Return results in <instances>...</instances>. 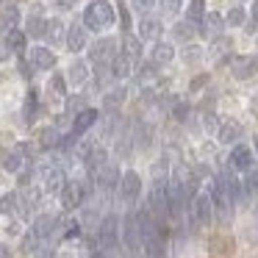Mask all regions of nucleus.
<instances>
[{"label": "nucleus", "instance_id": "nucleus-1", "mask_svg": "<svg viewBox=\"0 0 258 258\" xmlns=\"http://www.w3.org/2000/svg\"><path fill=\"white\" fill-rule=\"evenodd\" d=\"M119 239H122V252H125V258H147L136 211H128V214H125L122 225H119Z\"/></svg>", "mask_w": 258, "mask_h": 258}, {"label": "nucleus", "instance_id": "nucleus-2", "mask_svg": "<svg viewBox=\"0 0 258 258\" xmlns=\"http://www.w3.org/2000/svg\"><path fill=\"white\" fill-rule=\"evenodd\" d=\"M114 20H117V12L106 0H92L84 12V25L89 31H106L114 25Z\"/></svg>", "mask_w": 258, "mask_h": 258}, {"label": "nucleus", "instance_id": "nucleus-3", "mask_svg": "<svg viewBox=\"0 0 258 258\" xmlns=\"http://www.w3.org/2000/svg\"><path fill=\"white\" fill-rule=\"evenodd\" d=\"M208 195H211V203H214V214H217L219 219H228V217H230V211H233L236 206H233V197H230L228 186H225L222 172H217V175H214Z\"/></svg>", "mask_w": 258, "mask_h": 258}, {"label": "nucleus", "instance_id": "nucleus-4", "mask_svg": "<svg viewBox=\"0 0 258 258\" xmlns=\"http://www.w3.org/2000/svg\"><path fill=\"white\" fill-rule=\"evenodd\" d=\"M56 225H58V217H53V214H42V217H36V222L31 225L28 239H25V247H28V250H36L39 244H45V241L53 236Z\"/></svg>", "mask_w": 258, "mask_h": 258}, {"label": "nucleus", "instance_id": "nucleus-5", "mask_svg": "<svg viewBox=\"0 0 258 258\" xmlns=\"http://www.w3.org/2000/svg\"><path fill=\"white\" fill-rule=\"evenodd\" d=\"M186 217H189L191 228H203V225L211 222V217H214L211 195H208V191H197V197H195V203H191V208L186 211Z\"/></svg>", "mask_w": 258, "mask_h": 258}, {"label": "nucleus", "instance_id": "nucleus-6", "mask_svg": "<svg viewBox=\"0 0 258 258\" xmlns=\"http://www.w3.org/2000/svg\"><path fill=\"white\" fill-rule=\"evenodd\" d=\"M86 197H89V183H86V180H67V183L61 186V206L67 208V211L84 206Z\"/></svg>", "mask_w": 258, "mask_h": 258}, {"label": "nucleus", "instance_id": "nucleus-7", "mask_svg": "<svg viewBox=\"0 0 258 258\" xmlns=\"http://www.w3.org/2000/svg\"><path fill=\"white\" fill-rule=\"evenodd\" d=\"M117 191H119V200H122L125 206H134V203L139 200V195H142V178H139V172L128 169V172L119 178Z\"/></svg>", "mask_w": 258, "mask_h": 258}, {"label": "nucleus", "instance_id": "nucleus-8", "mask_svg": "<svg viewBox=\"0 0 258 258\" xmlns=\"http://www.w3.org/2000/svg\"><path fill=\"white\" fill-rule=\"evenodd\" d=\"M117 39L114 36H103V39H97L95 45L89 47V58L92 64H108L114 56H117Z\"/></svg>", "mask_w": 258, "mask_h": 258}, {"label": "nucleus", "instance_id": "nucleus-9", "mask_svg": "<svg viewBox=\"0 0 258 258\" xmlns=\"http://www.w3.org/2000/svg\"><path fill=\"white\" fill-rule=\"evenodd\" d=\"M228 164H230V167H233L239 175H244V172H250V169L255 167V156H252V150H250L247 145H236L233 150H230Z\"/></svg>", "mask_w": 258, "mask_h": 258}, {"label": "nucleus", "instance_id": "nucleus-10", "mask_svg": "<svg viewBox=\"0 0 258 258\" xmlns=\"http://www.w3.org/2000/svg\"><path fill=\"white\" fill-rule=\"evenodd\" d=\"M86 45H89V28L84 23H73L67 31V47L73 53H81Z\"/></svg>", "mask_w": 258, "mask_h": 258}, {"label": "nucleus", "instance_id": "nucleus-11", "mask_svg": "<svg viewBox=\"0 0 258 258\" xmlns=\"http://www.w3.org/2000/svg\"><path fill=\"white\" fill-rule=\"evenodd\" d=\"M161 36V20L153 14H142L139 20V39L142 42H156Z\"/></svg>", "mask_w": 258, "mask_h": 258}, {"label": "nucleus", "instance_id": "nucleus-12", "mask_svg": "<svg viewBox=\"0 0 258 258\" xmlns=\"http://www.w3.org/2000/svg\"><path fill=\"white\" fill-rule=\"evenodd\" d=\"M175 58V47L169 45V42H156L153 45V50H150V64L153 67H167L169 61Z\"/></svg>", "mask_w": 258, "mask_h": 258}, {"label": "nucleus", "instance_id": "nucleus-13", "mask_svg": "<svg viewBox=\"0 0 258 258\" xmlns=\"http://www.w3.org/2000/svg\"><path fill=\"white\" fill-rule=\"evenodd\" d=\"M134 67H136L134 58H128L125 53H117V56L111 58V75H114V81L131 78V75H134Z\"/></svg>", "mask_w": 258, "mask_h": 258}, {"label": "nucleus", "instance_id": "nucleus-14", "mask_svg": "<svg viewBox=\"0 0 258 258\" xmlns=\"http://www.w3.org/2000/svg\"><path fill=\"white\" fill-rule=\"evenodd\" d=\"M97 117H100L97 108H84V111H78V114H75V119H73V136H84L86 131L97 122Z\"/></svg>", "mask_w": 258, "mask_h": 258}, {"label": "nucleus", "instance_id": "nucleus-15", "mask_svg": "<svg viewBox=\"0 0 258 258\" xmlns=\"http://www.w3.org/2000/svg\"><path fill=\"white\" fill-rule=\"evenodd\" d=\"M230 70H233V75H236V78H241V81L252 78V75L258 73V58L255 56H236Z\"/></svg>", "mask_w": 258, "mask_h": 258}, {"label": "nucleus", "instance_id": "nucleus-16", "mask_svg": "<svg viewBox=\"0 0 258 258\" xmlns=\"http://www.w3.org/2000/svg\"><path fill=\"white\" fill-rule=\"evenodd\" d=\"M28 58H31V64H34V70H53L56 67V56H53V50H47V47H31Z\"/></svg>", "mask_w": 258, "mask_h": 258}, {"label": "nucleus", "instance_id": "nucleus-17", "mask_svg": "<svg viewBox=\"0 0 258 258\" xmlns=\"http://www.w3.org/2000/svg\"><path fill=\"white\" fill-rule=\"evenodd\" d=\"M222 28H225V20L219 17L217 12L206 14V17H203V23H200V34L206 36V39H214V36H219V34H222Z\"/></svg>", "mask_w": 258, "mask_h": 258}, {"label": "nucleus", "instance_id": "nucleus-18", "mask_svg": "<svg viewBox=\"0 0 258 258\" xmlns=\"http://www.w3.org/2000/svg\"><path fill=\"white\" fill-rule=\"evenodd\" d=\"M67 81L73 86H84L89 81V64L86 61H73L70 64V73H67Z\"/></svg>", "mask_w": 258, "mask_h": 258}, {"label": "nucleus", "instance_id": "nucleus-19", "mask_svg": "<svg viewBox=\"0 0 258 258\" xmlns=\"http://www.w3.org/2000/svg\"><path fill=\"white\" fill-rule=\"evenodd\" d=\"M203 17H206V0H191L189 6H186V23L200 28Z\"/></svg>", "mask_w": 258, "mask_h": 258}, {"label": "nucleus", "instance_id": "nucleus-20", "mask_svg": "<svg viewBox=\"0 0 258 258\" xmlns=\"http://www.w3.org/2000/svg\"><path fill=\"white\" fill-rule=\"evenodd\" d=\"M125 97H128V89H125V86H114V89L106 92V97H103V106H106L108 111H117V106H122Z\"/></svg>", "mask_w": 258, "mask_h": 258}, {"label": "nucleus", "instance_id": "nucleus-21", "mask_svg": "<svg viewBox=\"0 0 258 258\" xmlns=\"http://www.w3.org/2000/svg\"><path fill=\"white\" fill-rule=\"evenodd\" d=\"M25 31H28V36H34V39H42V36L47 34V20L39 17V14H31L28 23H25Z\"/></svg>", "mask_w": 258, "mask_h": 258}, {"label": "nucleus", "instance_id": "nucleus-22", "mask_svg": "<svg viewBox=\"0 0 258 258\" xmlns=\"http://www.w3.org/2000/svg\"><path fill=\"white\" fill-rule=\"evenodd\" d=\"M119 53H125L128 58L139 61V56H142V39H139V36L125 34V36H122V50H119Z\"/></svg>", "mask_w": 258, "mask_h": 258}, {"label": "nucleus", "instance_id": "nucleus-23", "mask_svg": "<svg viewBox=\"0 0 258 258\" xmlns=\"http://www.w3.org/2000/svg\"><path fill=\"white\" fill-rule=\"evenodd\" d=\"M47 95H50V97H58V100H64V97H67V86H64V75H53V78L47 81Z\"/></svg>", "mask_w": 258, "mask_h": 258}, {"label": "nucleus", "instance_id": "nucleus-24", "mask_svg": "<svg viewBox=\"0 0 258 258\" xmlns=\"http://www.w3.org/2000/svg\"><path fill=\"white\" fill-rule=\"evenodd\" d=\"M47 39L50 42H67V34H64V25L61 20H47Z\"/></svg>", "mask_w": 258, "mask_h": 258}, {"label": "nucleus", "instance_id": "nucleus-25", "mask_svg": "<svg viewBox=\"0 0 258 258\" xmlns=\"http://www.w3.org/2000/svg\"><path fill=\"white\" fill-rule=\"evenodd\" d=\"M6 42H9V47H12V53H23L25 50V34L17 31V28H12L6 34Z\"/></svg>", "mask_w": 258, "mask_h": 258}, {"label": "nucleus", "instance_id": "nucleus-26", "mask_svg": "<svg viewBox=\"0 0 258 258\" xmlns=\"http://www.w3.org/2000/svg\"><path fill=\"white\" fill-rule=\"evenodd\" d=\"M17 20H20L17 9H6V12L0 14V34H9V31L17 25Z\"/></svg>", "mask_w": 258, "mask_h": 258}, {"label": "nucleus", "instance_id": "nucleus-27", "mask_svg": "<svg viewBox=\"0 0 258 258\" xmlns=\"http://www.w3.org/2000/svg\"><path fill=\"white\" fill-rule=\"evenodd\" d=\"M239 136H241V128H239L236 122H225V125H222V131H219V139H222L225 145H233V142L239 139Z\"/></svg>", "mask_w": 258, "mask_h": 258}, {"label": "nucleus", "instance_id": "nucleus-28", "mask_svg": "<svg viewBox=\"0 0 258 258\" xmlns=\"http://www.w3.org/2000/svg\"><path fill=\"white\" fill-rule=\"evenodd\" d=\"M45 178H47V189H50V191H53V189H61V186L67 183V180H64V172H61L58 167H50Z\"/></svg>", "mask_w": 258, "mask_h": 258}, {"label": "nucleus", "instance_id": "nucleus-29", "mask_svg": "<svg viewBox=\"0 0 258 258\" xmlns=\"http://www.w3.org/2000/svg\"><path fill=\"white\" fill-rule=\"evenodd\" d=\"M183 6V0H158V9H161V17H175Z\"/></svg>", "mask_w": 258, "mask_h": 258}, {"label": "nucleus", "instance_id": "nucleus-30", "mask_svg": "<svg viewBox=\"0 0 258 258\" xmlns=\"http://www.w3.org/2000/svg\"><path fill=\"white\" fill-rule=\"evenodd\" d=\"M191 34H195V25H189V23H180L172 28V36L178 42H191Z\"/></svg>", "mask_w": 258, "mask_h": 258}, {"label": "nucleus", "instance_id": "nucleus-31", "mask_svg": "<svg viewBox=\"0 0 258 258\" xmlns=\"http://www.w3.org/2000/svg\"><path fill=\"white\" fill-rule=\"evenodd\" d=\"M34 117H36V92H28V97H25V119L34 122Z\"/></svg>", "mask_w": 258, "mask_h": 258}, {"label": "nucleus", "instance_id": "nucleus-32", "mask_svg": "<svg viewBox=\"0 0 258 258\" xmlns=\"http://www.w3.org/2000/svg\"><path fill=\"white\" fill-rule=\"evenodd\" d=\"M3 167H6L9 172H17V169L23 167V156H20V153H9L6 161H3Z\"/></svg>", "mask_w": 258, "mask_h": 258}, {"label": "nucleus", "instance_id": "nucleus-33", "mask_svg": "<svg viewBox=\"0 0 258 258\" xmlns=\"http://www.w3.org/2000/svg\"><path fill=\"white\" fill-rule=\"evenodd\" d=\"M58 142H61V136H58L56 128H47L45 134H42V145H45V147H56Z\"/></svg>", "mask_w": 258, "mask_h": 258}, {"label": "nucleus", "instance_id": "nucleus-34", "mask_svg": "<svg viewBox=\"0 0 258 258\" xmlns=\"http://www.w3.org/2000/svg\"><path fill=\"white\" fill-rule=\"evenodd\" d=\"M228 25H244V9H230V14H228V20H225Z\"/></svg>", "mask_w": 258, "mask_h": 258}, {"label": "nucleus", "instance_id": "nucleus-35", "mask_svg": "<svg viewBox=\"0 0 258 258\" xmlns=\"http://www.w3.org/2000/svg\"><path fill=\"white\" fill-rule=\"evenodd\" d=\"M156 3H158V0H134V9L139 14H150V9L156 6Z\"/></svg>", "mask_w": 258, "mask_h": 258}, {"label": "nucleus", "instance_id": "nucleus-36", "mask_svg": "<svg viewBox=\"0 0 258 258\" xmlns=\"http://www.w3.org/2000/svg\"><path fill=\"white\" fill-rule=\"evenodd\" d=\"M17 206V195H6V200H0V211H14Z\"/></svg>", "mask_w": 258, "mask_h": 258}, {"label": "nucleus", "instance_id": "nucleus-37", "mask_svg": "<svg viewBox=\"0 0 258 258\" xmlns=\"http://www.w3.org/2000/svg\"><path fill=\"white\" fill-rule=\"evenodd\" d=\"M119 20H122V31L128 34L131 31V14H128V9H125V3L119 6Z\"/></svg>", "mask_w": 258, "mask_h": 258}, {"label": "nucleus", "instance_id": "nucleus-38", "mask_svg": "<svg viewBox=\"0 0 258 258\" xmlns=\"http://www.w3.org/2000/svg\"><path fill=\"white\" fill-rule=\"evenodd\" d=\"M67 106H70V111H75V114H78V111H84V108H81V106H84V97H70V100H67Z\"/></svg>", "mask_w": 258, "mask_h": 258}, {"label": "nucleus", "instance_id": "nucleus-39", "mask_svg": "<svg viewBox=\"0 0 258 258\" xmlns=\"http://www.w3.org/2000/svg\"><path fill=\"white\" fill-rule=\"evenodd\" d=\"M9 56H12V47H9V42L3 39V42H0V64L9 61Z\"/></svg>", "mask_w": 258, "mask_h": 258}, {"label": "nucleus", "instance_id": "nucleus-40", "mask_svg": "<svg viewBox=\"0 0 258 258\" xmlns=\"http://www.w3.org/2000/svg\"><path fill=\"white\" fill-rule=\"evenodd\" d=\"M75 3H78V0H56V6L61 9V12H70V9L75 6Z\"/></svg>", "mask_w": 258, "mask_h": 258}, {"label": "nucleus", "instance_id": "nucleus-41", "mask_svg": "<svg viewBox=\"0 0 258 258\" xmlns=\"http://www.w3.org/2000/svg\"><path fill=\"white\" fill-rule=\"evenodd\" d=\"M183 56H186V58H197V56H200V50H197V47H186Z\"/></svg>", "mask_w": 258, "mask_h": 258}, {"label": "nucleus", "instance_id": "nucleus-42", "mask_svg": "<svg viewBox=\"0 0 258 258\" xmlns=\"http://www.w3.org/2000/svg\"><path fill=\"white\" fill-rule=\"evenodd\" d=\"M250 14H252V20H255V23H258V0H255V3H252V9H250Z\"/></svg>", "mask_w": 258, "mask_h": 258}, {"label": "nucleus", "instance_id": "nucleus-43", "mask_svg": "<svg viewBox=\"0 0 258 258\" xmlns=\"http://www.w3.org/2000/svg\"><path fill=\"white\" fill-rule=\"evenodd\" d=\"M9 255V250H6V247H0V258H6Z\"/></svg>", "mask_w": 258, "mask_h": 258}, {"label": "nucleus", "instance_id": "nucleus-44", "mask_svg": "<svg viewBox=\"0 0 258 258\" xmlns=\"http://www.w3.org/2000/svg\"><path fill=\"white\" fill-rule=\"evenodd\" d=\"M6 3H9V0H0V6H6Z\"/></svg>", "mask_w": 258, "mask_h": 258}, {"label": "nucleus", "instance_id": "nucleus-45", "mask_svg": "<svg viewBox=\"0 0 258 258\" xmlns=\"http://www.w3.org/2000/svg\"><path fill=\"white\" fill-rule=\"evenodd\" d=\"M255 150H258V139H255Z\"/></svg>", "mask_w": 258, "mask_h": 258}]
</instances>
